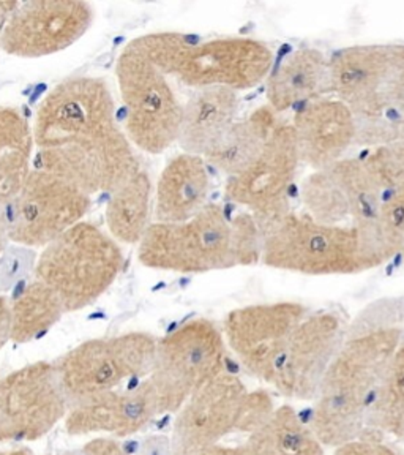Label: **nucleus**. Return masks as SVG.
Here are the masks:
<instances>
[{
  "label": "nucleus",
  "mask_w": 404,
  "mask_h": 455,
  "mask_svg": "<svg viewBox=\"0 0 404 455\" xmlns=\"http://www.w3.org/2000/svg\"><path fill=\"white\" fill-rule=\"evenodd\" d=\"M36 168L56 174L87 195L111 193L141 170L131 142L123 132L87 146H68L36 152Z\"/></svg>",
  "instance_id": "a211bd4d"
},
{
  "label": "nucleus",
  "mask_w": 404,
  "mask_h": 455,
  "mask_svg": "<svg viewBox=\"0 0 404 455\" xmlns=\"http://www.w3.org/2000/svg\"><path fill=\"white\" fill-rule=\"evenodd\" d=\"M0 50H2V40H0Z\"/></svg>",
  "instance_id": "09e8293b"
},
{
  "label": "nucleus",
  "mask_w": 404,
  "mask_h": 455,
  "mask_svg": "<svg viewBox=\"0 0 404 455\" xmlns=\"http://www.w3.org/2000/svg\"><path fill=\"white\" fill-rule=\"evenodd\" d=\"M190 455H251L249 449L243 446H221V444H215L210 448L202 449L199 452Z\"/></svg>",
  "instance_id": "a19ab883"
},
{
  "label": "nucleus",
  "mask_w": 404,
  "mask_h": 455,
  "mask_svg": "<svg viewBox=\"0 0 404 455\" xmlns=\"http://www.w3.org/2000/svg\"><path fill=\"white\" fill-rule=\"evenodd\" d=\"M60 455H81V452H73V451H71V452H65V454Z\"/></svg>",
  "instance_id": "49530a36"
},
{
  "label": "nucleus",
  "mask_w": 404,
  "mask_h": 455,
  "mask_svg": "<svg viewBox=\"0 0 404 455\" xmlns=\"http://www.w3.org/2000/svg\"><path fill=\"white\" fill-rule=\"evenodd\" d=\"M138 258L150 269L206 274L235 267L231 220L220 204L209 203L198 215L178 223L150 225Z\"/></svg>",
  "instance_id": "0eeeda50"
},
{
  "label": "nucleus",
  "mask_w": 404,
  "mask_h": 455,
  "mask_svg": "<svg viewBox=\"0 0 404 455\" xmlns=\"http://www.w3.org/2000/svg\"><path fill=\"white\" fill-rule=\"evenodd\" d=\"M115 75L130 142L154 156L170 149L178 142L184 107L166 75L131 42L117 59Z\"/></svg>",
  "instance_id": "423d86ee"
},
{
  "label": "nucleus",
  "mask_w": 404,
  "mask_h": 455,
  "mask_svg": "<svg viewBox=\"0 0 404 455\" xmlns=\"http://www.w3.org/2000/svg\"><path fill=\"white\" fill-rule=\"evenodd\" d=\"M156 343L149 332H127L84 341L60 355L54 365L71 405L149 377Z\"/></svg>",
  "instance_id": "1a4fd4ad"
},
{
  "label": "nucleus",
  "mask_w": 404,
  "mask_h": 455,
  "mask_svg": "<svg viewBox=\"0 0 404 455\" xmlns=\"http://www.w3.org/2000/svg\"><path fill=\"white\" fill-rule=\"evenodd\" d=\"M32 127L20 108L0 107V156L10 150H28L34 148Z\"/></svg>",
  "instance_id": "72a5a7b5"
},
{
  "label": "nucleus",
  "mask_w": 404,
  "mask_h": 455,
  "mask_svg": "<svg viewBox=\"0 0 404 455\" xmlns=\"http://www.w3.org/2000/svg\"><path fill=\"white\" fill-rule=\"evenodd\" d=\"M329 92V59L320 50L304 48L284 59L267 83V105L277 114L306 105Z\"/></svg>",
  "instance_id": "393cba45"
},
{
  "label": "nucleus",
  "mask_w": 404,
  "mask_h": 455,
  "mask_svg": "<svg viewBox=\"0 0 404 455\" xmlns=\"http://www.w3.org/2000/svg\"><path fill=\"white\" fill-rule=\"evenodd\" d=\"M166 76L194 89L247 91L263 83L273 64L265 43L247 36L192 42L182 34H150L133 40Z\"/></svg>",
  "instance_id": "f03ea898"
},
{
  "label": "nucleus",
  "mask_w": 404,
  "mask_h": 455,
  "mask_svg": "<svg viewBox=\"0 0 404 455\" xmlns=\"http://www.w3.org/2000/svg\"><path fill=\"white\" fill-rule=\"evenodd\" d=\"M367 428L404 440V339L369 405Z\"/></svg>",
  "instance_id": "7c9ffc66"
},
{
  "label": "nucleus",
  "mask_w": 404,
  "mask_h": 455,
  "mask_svg": "<svg viewBox=\"0 0 404 455\" xmlns=\"http://www.w3.org/2000/svg\"><path fill=\"white\" fill-rule=\"evenodd\" d=\"M334 455H400L395 449L384 443L383 434L373 428H365L362 435L335 448Z\"/></svg>",
  "instance_id": "c9c22d12"
},
{
  "label": "nucleus",
  "mask_w": 404,
  "mask_h": 455,
  "mask_svg": "<svg viewBox=\"0 0 404 455\" xmlns=\"http://www.w3.org/2000/svg\"><path fill=\"white\" fill-rule=\"evenodd\" d=\"M92 196L68 180L34 168L8 215L10 241L26 247H48L83 221Z\"/></svg>",
  "instance_id": "ddd939ff"
},
{
  "label": "nucleus",
  "mask_w": 404,
  "mask_h": 455,
  "mask_svg": "<svg viewBox=\"0 0 404 455\" xmlns=\"http://www.w3.org/2000/svg\"><path fill=\"white\" fill-rule=\"evenodd\" d=\"M10 341V302L0 294V349Z\"/></svg>",
  "instance_id": "ea45409f"
},
{
  "label": "nucleus",
  "mask_w": 404,
  "mask_h": 455,
  "mask_svg": "<svg viewBox=\"0 0 404 455\" xmlns=\"http://www.w3.org/2000/svg\"><path fill=\"white\" fill-rule=\"evenodd\" d=\"M136 455H174L170 438L164 435H150L142 440Z\"/></svg>",
  "instance_id": "58836bf2"
},
{
  "label": "nucleus",
  "mask_w": 404,
  "mask_h": 455,
  "mask_svg": "<svg viewBox=\"0 0 404 455\" xmlns=\"http://www.w3.org/2000/svg\"><path fill=\"white\" fill-rule=\"evenodd\" d=\"M251 455H326L324 444L289 405L275 408L245 443Z\"/></svg>",
  "instance_id": "cd10ccee"
},
{
  "label": "nucleus",
  "mask_w": 404,
  "mask_h": 455,
  "mask_svg": "<svg viewBox=\"0 0 404 455\" xmlns=\"http://www.w3.org/2000/svg\"><path fill=\"white\" fill-rule=\"evenodd\" d=\"M122 267L123 253L113 235L81 221L43 249L36 278L56 292L65 312H78L113 286Z\"/></svg>",
  "instance_id": "7ed1b4c3"
},
{
  "label": "nucleus",
  "mask_w": 404,
  "mask_h": 455,
  "mask_svg": "<svg viewBox=\"0 0 404 455\" xmlns=\"http://www.w3.org/2000/svg\"><path fill=\"white\" fill-rule=\"evenodd\" d=\"M81 455H130L127 449L111 438H95L79 451Z\"/></svg>",
  "instance_id": "4c0bfd02"
},
{
  "label": "nucleus",
  "mask_w": 404,
  "mask_h": 455,
  "mask_svg": "<svg viewBox=\"0 0 404 455\" xmlns=\"http://www.w3.org/2000/svg\"><path fill=\"white\" fill-rule=\"evenodd\" d=\"M298 152L291 122H280L263 152L241 174L227 179L225 195L247 207L261 231L291 212L289 193L297 174Z\"/></svg>",
  "instance_id": "f8f14e48"
},
{
  "label": "nucleus",
  "mask_w": 404,
  "mask_h": 455,
  "mask_svg": "<svg viewBox=\"0 0 404 455\" xmlns=\"http://www.w3.org/2000/svg\"><path fill=\"white\" fill-rule=\"evenodd\" d=\"M239 113L237 92L225 87L201 89L186 101L178 142L186 154L204 156L223 140Z\"/></svg>",
  "instance_id": "b1692460"
},
{
  "label": "nucleus",
  "mask_w": 404,
  "mask_h": 455,
  "mask_svg": "<svg viewBox=\"0 0 404 455\" xmlns=\"http://www.w3.org/2000/svg\"><path fill=\"white\" fill-rule=\"evenodd\" d=\"M21 7V2H0V28H5L16 10Z\"/></svg>",
  "instance_id": "79ce46f5"
},
{
  "label": "nucleus",
  "mask_w": 404,
  "mask_h": 455,
  "mask_svg": "<svg viewBox=\"0 0 404 455\" xmlns=\"http://www.w3.org/2000/svg\"><path fill=\"white\" fill-rule=\"evenodd\" d=\"M209 193L210 176L206 160L186 152L172 156L156 185V221L190 220L209 204Z\"/></svg>",
  "instance_id": "5701e85b"
},
{
  "label": "nucleus",
  "mask_w": 404,
  "mask_h": 455,
  "mask_svg": "<svg viewBox=\"0 0 404 455\" xmlns=\"http://www.w3.org/2000/svg\"><path fill=\"white\" fill-rule=\"evenodd\" d=\"M32 152L10 150L0 156V211L10 212V209L20 198L32 172L30 166Z\"/></svg>",
  "instance_id": "2f4dec72"
},
{
  "label": "nucleus",
  "mask_w": 404,
  "mask_h": 455,
  "mask_svg": "<svg viewBox=\"0 0 404 455\" xmlns=\"http://www.w3.org/2000/svg\"><path fill=\"white\" fill-rule=\"evenodd\" d=\"M226 365V340L215 323L206 318L186 321L156 343L149 381L160 414L178 412Z\"/></svg>",
  "instance_id": "39448f33"
},
{
  "label": "nucleus",
  "mask_w": 404,
  "mask_h": 455,
  "mask_svg": "<svg viewBox=\"0 0 404 455\" xmlns=\"http://www.w3.org/2000/svg\"><path fill=\"white\" fill-rule=\"evenodd\" d=\"M261 263L304 275H355L373 269L354 227L326 225L289 212L263 233Z\"/></svg>",
  "instance_id": "20e7f679"
},
{
  "label": "nucleus",
  "mask_w": 404,
  "mask_h": 455,
  "mask_svg": "<svg viewBox=\"0 0 404 455\" xmlns=\"http://www.w3.org/2000/svg\"><path fill=\"white\" fill-rule=\"evenodd\" d=\"M389 149L393 152V156H397L400 164L404 166V144H397V146H391Z\"/></svg>",
  "instance_id": "c03bdc74"
},
{
  "label": "nucleus",
  "mask_w": 404,
  "mask_h": 455,
  "mask_svg": "<svg viewBox=\"0 0 404 455\" xmlns=\"http://www.w3.org/2000/svg\"><path fill=\"white\" fill-rule=\"evenodd\" d=\"M34 263V255H28L22 250H12L10 253H4V259L0 263V291H5L18 283L20 278L24 277L28 266Z\"/></svg>",
  "instance_id": "e433bc0d"
},
{
  "label": "nucleus",
  "mask_w": 404,
  "mask_h": 455,
  "mask_svg": "<svg viewBox=\"0 0 404 455\" xmlns=\"http://www.w3.org/2000/svg\"><path fill=\"white\" fill-rule=\"evenodd\" d=\"M404 71V44H359L329 59V92L355 113Z\"/></svg>",
  "instance_id": "6ab92c4d"
},
{
  "label": "nucleus",
  "mask_w": 404,
  "mask_h": 455,
  "mask_svg": "<svg viewBox=\"0 0 404 455\" xmlns=\"http://www.w3.org/2000/svg\"><path fill=\"white\" fill-rule=\"evenodd\" d=\"M160 414L155 392L144 379L131 389L103 392L70 406L65 430L71 436L107 434L131 436L144 430Z\"/></svg>",
  "instance_id": "aec40b11"
},
{
  "label": "nucleus",
  "mask_w": 404,
  "mask_h": 455,
  "mask_svg": "<svg viewBox=\"0 0 404 455\" xmlns=\"http://www.w3.org/2000/svg\"><path fill=\"white\" fill-rule=\"evenodd\" d=\"M345 332L340 313H308L292 334L272 386L284 397L314 400L329 365L345 343Z\"/></svg>",
  "instance_id": "dca6fc26"
},
{
  "label": "nucleus",
  "mask_w": 404,
  "mask_h": 455,
  "mask_svg": "<svg viewBox=\"0 0 404 455\" xmlns=\"http://www.w3.org/2000/svg\"><path fill=\"white\" fill-rule=\"evenodd\" d=\"M278 114L264 105L241 121H235L215 148L206 156V164L227 174L229 178L241 174L263 152L270 136L280 124Z\"/></svg>",
  "instance_id": "a878e982"
},
{
  "label": "nucleus",
  "mask_w": 404,
  "mask_h": 455,
  "mask_svg": "<svg viewBox=\"0 0 404 455\" xmlns=\"http://www.w3.org/2000/svg\"><path fill=\"white\" fill-rule=\"evenodd\" d=\"M355 146L368 149L404 144V71L355 111Z\"/></svg>",
  "instance_id": "bb28decb"
},
{
  "label": "nucleus",
  "mask_w": 404,
  "mask_h": 455,
  "mask_svg": "<svg viewBox=\"0 0 404 455\" xmlns=\"http://www.w3.org/2000/svg\"><path fill=\"white\" fill-rule=\"evenodd\" d=\"M302 203L314 220L354 227L371 267L383 266L375 250L379 196L362 158L345 156L329 168L313 171L302 185Z\"/></svg>",
  "instance_id": "9d476101"
},
{
  "label": "nucleus",
  "mask_w": 404,
  "mask_h": 455,
  "mask_svg": "<svg viewBox=\"0 0 404 455\" xmlns=\"http://www.w3.org/2000/svg\"><path fill=\"white\" fill-rule=\"evenodd\" d=\"M0 455H34V452L28 448L12 449V451H4Z\"/></svg>",
  "instance_id": "a18cd8bd"
},
{
  "label": "nucleus",
  "mask_w": 404,
  "mask_h": 455,
  "mask_svg": "<svg viewBox=\"0 0 404 455\" xmlns=\"http://www.w3.org/2000/svg\"><path fill=\"white\" fill-rule=\"evenodd\" d=\"M65 307L50 286L34 280L10 304V341L28 343L50 332L64 316Z\"/></svg>",
  "instance_id": "c756f323"
},
{
  "label": "nucleus",
  "mask_w": 404,
  "mask_h": 455,
  "mask_svg": "<svg viewBox=\"0 0 404 455\" xmlns=\"http://www.w3.org/2000/svg\"><path fill=\"white\" fill-rule=\"evenodd\" d=\"M233 250L237 266H255L263 256V231L250 212L235 215L231 220Z\"/></svg>",
  "instance_id": "473e14b6"
},
{
  "label": "nucleus",
  "mask_w": 404,
  "mask_h": 455,
  "mask_svg": "<svg viewBox=\"0 0 404 455\" xmlns=\"http://www.w3.org/2000/svg\"><path fill=\"white\" fill-rule=\"evenodd\" d=\"M121 132L111 89L103 78L73 76L59 83L36 111L32 127L38 150L87 146Z\"/></svg>",
  "instance_id": "6e6552de"
},
{
  "label": "nucleus",
  "mask_w": 404,
  "mask_h": 455,
  "mask_svg": "<svg viewBox=\"0 0 404 455\" xmlns=\"http://www.w3.org/2000/svg\"><path fill=\"white\" fill-rule=\"evenodd\" d=\"M93 18L95 12L87 2H26L2 28V50L10 56L26 59L56 54L83 38Z\"/></svg>",
  "instance_id": "2eb2a0df"
},
{
  "label": "nucleus",
  "mask_w": 404,
  "mask_h": 455,
  "mask_svg": "<svg viewBox=\"0 0 404 455\" xmlns=\"http://www.w3.org/2000/svg\"><path fill=\"white\" fill-rule=\"evenodd\" d=\"M54 363H28L0 379V443L43 438L70 411Z\"/></svg>",
  "instance_id": "9b49d317"
},
{
  "label": "nucleus",
  "mask_w": 404,
  "mask_h": 455,
  "mask_svg": "<svg viewBox=\"0 0 404 455\" xmlns=\"http://www.w3.org/2000/svg\"><path fill=\"white\" fill-rule=\"evenodd\" d=\"M308 308L298 302L241 307L223 323L227 345L250 375L272 384L284 351Z\"/></svg>",
  "instance_id": "4468645a"
},
{
  "label": "nucleus",
  "mask_w": 404,
  "mask_h": 455,
  "mask_svg": "<svg viewBox=\"0 0 404 455\" xmlns=\"http://www.w3.org/2000/svg\"><path fill=\"white\" fill-rule=\"evenodd\" d=\"M379 196L375 250L381 264L404 247V166L389 148L371 149L362 158Z\"/></svg>",
  "instance_id": "4be33fe9"
},
{
  "label": "nucleus",
  "mask_w": 404,
  "mask_h": 455,
  "mask_svg": "<svg viewBox=\"0 0 404 455\" xmlns=\"http://www.w3.org/2000/svg\"><path fill=\"white\" fill-rule=\"evenodd\" d=\"M292 128L298 160L313 171L340 162L355 146V117L348 105L337 99L313 100L298 109Z\"/></svg>",
  "instance_id": "412c9836"
},
{
  "label": "nucleus",
  "mask_w": 404,
  "mask_h": 455,
  "mask_svg": "<svg viewBox=\"0 0 404 455\" xmlns=\"http://www.w3.org/2000/svg\"><path fill=\"white\" fill-rule=\"evenodd\" d=\"M8 215H10V212H2L0 211V256L5 253L7 242L10 241V235H8Z\"/></svg>",
  "instance_id": "37998d69"
},
{
  "label": "nucleus",
  "mask_w": 404,
  "mask_h": 455,
  "mask_svg": "<svg viewBox=\"0 0 404 455\" xmlns=\"http://www.w3.org/2000/svg\"><path fill=\"white\" fill-rule=\"evenodd\" d=\"M249 392L241 378L227 371L196 392L174 420L170 436L174 455L194 454L239 432Z\"/></svg>",
  "instance_id": "f3484780"
},
{
  "label": "nucleus",
  "mask_w": 404,
  "mask_h": 455,
  "mask_svg": "<svg viewBox=\"0 0 404 455\" xmlns=\"http://www.w3.org/2000/svg\"><path fill=\"white\" fill-rule=\"evenodd\" d=\"M273 411H275V406H273V400L270 397L269 392H249L245 408H243V414H242L239 432L253 434L255 430L263 426L265 420L269 419Z\"/></svg>",
  "instance_id": "f704fd0d"
},
{
  "label": "nucleus",
  "mask_w": 404,
  "mask_h": 455,
  "mask_svg": "<svg viewBox=\"0 0 404 455\" xmlns=\"http://www.w3.org/2000/svg\"><path fill=\"white\" fill-rule=\"evenodd\" d=\"M152 182L146 170L136 171L119 185L107 206V223L114 239L122 243H139L150 223Z\"/></svg>",
  "instance_id": "c85d7f7f"
},
{
  "label": "nucleus",
  "mask_w": 404,
  "mask_h": 455,
  "mask_svg": "<svg viewBox=\"0 0 404 455\" xmlns=\"http://www.w3.org/2000/svg\"><path fill=\"white\" fill-rule=\"evenodd\" d=\"M404 331L377 326L345 341L314 398L312 430L324 446L338 448L367 428V414Z\"/></svg>",
  "instance_id": "f257e3e1"
},
{
  "label": "nucleus",
  "mask_w": 404,
  "mask_h": 455,
  "mask_svg": "<svg viewBox=\"0 0 404 455\" xmlns=\"http://www.w3.org/2000/svg\"><path fill=\"white\" fill-rule=\"evenodd\" d=\"M400 255L403 256V261H404V247H403V250H401V253H400Z\"/></svg>",
  "instance_id": "de8ad7c7"
}]
</instances>
